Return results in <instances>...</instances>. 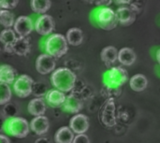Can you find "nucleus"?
Segmentation results:
<instances>
[{
  "label": "nucleus",
  "instance_id": "33",
  "mask_svg": "<svg viewBox=\"0 0 160 143\" xmlns=\"http://www.w3.org/2000/svg\"><path fill=\"white\" fill-rule=\"evenodd\" d=\"M157 60H158V64L160 65V49L158 51V52H157Z\"/></svg>",
  "mask_w": 160,
  "mask_h": 143
},
{
  "label": "nucleus",
  "instance_id": "32",
  "mask_svg": "<svg viewBox=\"0 0 160 143\" xmlns=\"http://www.w3.org/2000/svg\"><path fill=\"white\" fill-rule=\"evenodd\" d=\"M35 143H50V142H49V141H48V140H46V139H44V138H41V139H38V141H36V142Z\"/></svg>",
  "mask_w": 160,
  "mask_h": 143
},
{
  "label": "nucleus",
  "instance_id": "28",
  "mask_svg": "<svg viewBox=\"0 0 160 143\" xmlns=\"http://www.w3.org/2000/svg\"><path fill=\"white\" fill-rule=\"evenodd\" d=\"M19 0H0V7L2 9H12L17 7Z\"/></svg>",
  "mask_w": 160,
  "mask_h": 143
},
{
  "label": "nucleus",
  "instance_id": "18",
  "mask_svg": "<svg viewBox=\"0 0 160 143\" xmlns=\"http://www.w3.org/2000/svg\"><path fill=\"white\" fill-rule=\"evenodd\" d=\"M137 59L135 52L130 48H122L118 52V61L124 66H132Z\"/></svg>",
  "mask_w": 160,
  "mask_h": 143
},
{
  "label": "nucleus",
  "instance_id": "26",
  "mask_svg": "<svg viewBox=\"0 0 160 143\" xmlns=\"http://www.w3.org/2000/svg\"><path fill=\"white\" fill-rule=\"evenodd\" d=\"M0 22L5 28H10L14 25V15L8 9H1L0 11Z\"/></svg>",
  "mask_w": 160,
  "mask_h": 143
},
{
  "label": "nucleus",
  "instance_id": "34",
  "mask_svg": "<svg viewBox=\"0 0 160 143\" xmlns=\"http://www.w3.org/2000/svg\"><path fill=\"white\" fill-rule=\"evenodd\" d=\"M117 2H120V3H127L128 0H116Z\"/></svg>",
  "mask_w": 160,
  "mask_h": 143
},
{
  "label": "nucleus",
  "instance_id": "30",
  "mask_svg": "<svg viewBox=\"0 0 160 143\" xmlns=\"http://www.w3.org/2000/svg\"><path fill=\"white\" fill-rule=\"evenodd\" d=\"M112 0H97L95 2L96 5H98V6H109L111 5Z\"/></svg>",
  "mask_w": 160,
  "mask_h": 143
},
{
  "label": "nucleus",
  "instance_id": "8",
  "mask_svg": "<svg viewBox=\"0 0 160 143\" xmlns=\"http://www.w3.org/2000/svg\"><path fill=\"white\" fill-rule=\"evenodd\" d=\"M36 69L42 75L49 74L55 69V60L51 54H40L36 60Z\"/></svg>",
  "mask_w": 160,
  "mask_h": 143
},
{
  "label": "nucleus",
  "instance_id": "22",
  "mask_svg": "<svg viewBox=\"0 0 160 143\" xmlns=\"http://www.w3.org/2000/svg\"><path fill=\"white\" fill-rule=\"evenodd\" d=\"M129 85L131 89L135 92H142L143 90L146 89L148 85V80L147 78L142 75V74H137L134 75L130 81H129Z\"/></svg>",
  "mask_w": 160,
  "mask_h": 143
},
{
  "label": "nucleus",
  "instance_id": "16",
  "mask_svg": "<svg viewBox=\"0 0 160 143\" xmlns=\"http://www.w3.org/2000/svg\"><path fill=\"white\" fill-rule=\"evenodd\" d=\"M67 96H65L64 92L60 90H50L46 94V100L47 102L53 108H58L64 105Z\"/></svg>",
  "mask_w": 160,
  "mask_h": 143
},
{
  "label": "nucleus",
  "instance_id": "19",
  "mask_svg": "<svg viewBox=\"0 0 160 143\" xmlns=\"http://www.w3.org/2000/svg\"><path fill=\"white\" fill-rule=\"evenodd\" d=\"M54 141L56 143H73L74 134L72 129L68 126L59 128L54 135Z\"/></svg>",
  "mask_w": 160,
  "mask_h": 143
},
{
  "label": "nucleus",
  "instance_id": "5",
  "mask_svg": "<svg viewBox=\"0 0 160 143\" xmlns=\"http://www.w3.org/2000/svg\"><path fill=\"white\" fill-rule=\"evenodd\" d=\"M116 12L109 7H104L98 14V23L104 30H112L118 23Z\"/></svg>",
  "mask_w": 160,
  "mask_h": 143
},
{
  "label": "nucleus",
  "instance_id": "11",
  "mask_svg": "<svg viewBox=\"0 0 160 143\" xmlns=\"http://www.w3.org/2000/svg\"><path fill=\"white\" fill-rule=\"evenodd\" d=\"M69 127L76 134H84L89 128V119L84 114H77L70 119Z\"/></svg>",
  "mask_w": 160,
  "mask_h": 143
},
{
  "label": "nucleus",
  "instance_id": "9",
  "mask_svg": "<svg viewBox=\"0 0 160 143\" xmlns=\"http://www.w3.org/2000/svg\"><path fill=\"white\" fill-rule=\"evenodd\" d=\"M35 29L38 34L41 36H47L52 33L54 30L53 18L48 14H43L37 19L35 23Z\"/></svg>",
  "mask_w": 160,
  "mask_h": 143
},
{
  "label": "nucleus",
  "instance_id": "24",
  "mask_svg": "<svg viewBox=\"0 0 160 143\" xmlns=\"http://www.w3.org/2000/svg\"><path fill=\"white\" fill-rule=\"evenodd\" d=\"M67 39L68 44L72 46H79L83 41V33L80 28H70L67 32Z\"/></svg>",
  "mask_w": 160,
  "mask_h": 143
},
{
  "label": "nucleus",
  "instance_id": "17",
  "mask_svg": "<svg viewBox=\"0 0 160 143\" xmlns=\"http://www.w3.org/2000/svg\"><path fill=\"white\" fill-rule=\"evenodd\" d=\"M27 110H28V112L33 115V116H41V115H44L45 112H46V104H45V101L40 98V97H38V98H34L32 99L29 104H28V107H27Z\"/></svg>",
  "mask_w": 160,
  "mask_h": 143
},
{
  "label": "nucleus",
  "instance_id": "15",
  "mask_svg": "<svg viewBox=\"0 0 160 143\" xmlns=\"http://www.w3.org/2000/svg\"><path fill=\"white\" fill-rule=\"evenodd\" d=\"M12 50L13 53L20 55V56H25L30 52L31 46L29 43V40L25 38V37H19L12 44Z\"/></svg>",
  "mask_w": 160,
  "mask_h": 143
},
{
  "label": "nucleus",
  "instance_id": "6",
  "mask_svg": "<svg viewBox=\"0 0 160 143\" xmlns=\"http://www.w3.org/2000/svg\"><path fill=\"white\" fill-rule=\"evenodd\" d=\"M34 81L28 75L20 76L13 84V90L19 97H27L33 93Z\"/></svg>",
  "mask_w": 160,
  "mask_h": 143
},
{
  "label": "nucleus",
  "instance_id": "35",
  "mask_svg": "<svg viewBox=\"0 0 160 143\" xmlns=\"http://www.w3.org/2000/svg\"><path fill=\"white\" fill-rule=\"evenodd\" d=\"M87 1H90V2H96L97 0H87Z\"/></svg>",
  "mask_w": 160,
  "mask_h": 143
},
{
  "label": "nucleus",
  "instance_id": "21",
  "mask_svg": "<svg viewBox=\"0 0 160 143\" xmlns=\"http://www.w3.org/2000/svg\"><path fill=\"white\" fill-rule=\"evenodd\" d=\"M16 70L8 66V65H2L0 67V82L11 84L15 81Z\"/></svg>",
  "mask_w": 160,
  "mask_h": 143
},
{
  "label": "nucleus",
  "instance_id": "25",
  "mask_svg": "<svg viewBox=\"0 0 160 143\" xmlns=\"http://www.w3.org/2000/svg\"><path fill=\"white\" fill-rule=\"evenodd\" d=\"M51 6V0H31V7L36 13L45 14L50 9Z\"/></svg>",
  "mask_w": 160,
  "mask_h": 143
},
{
  "label": "nucleus",
  "instance_id": "20",
  "mask_svg": "<svg viewBox=\"0 0 160 143\" xmlns=\"http://www.w3.org/2000/svg\"><path fill=\"white\" fill-rule=\"evenodd\" d=\"M63 106L66 111L69 113H77L82 109L83 103L80 98L76 97L75 96H69L67 97Z\"/></svg>",
  "mask_w": 160,
  "mask_h": 143
},
{
  "label": "nucleus",
  "instance_id": "1",
  "mask_svg": "<svg viewBox=\"0 0 160 143\" xmlns=\"http://www.w3.org/2000/svg\"><path fill=\"white\" fill-rule=\"evenodd\" d=\"M76 75L68 68L61 67L54 70L51 76L52 84L62 92L71 91L76 83Z\"/></svg>",
  "mask_w": 160,
  "mask_h": 143
},
{
  "label": "nucleus",
  "instance_id": "27",
  "mask_svg": "<svg viewBox=\"0 0 160 143\" xmlns=\"http://www.w3.org/2000/svg\"><path fill=\"white\" fill-rule=\"evenodd\" d=\"M0 89H1V99H0V105L8 104L11 99V90L7 83H0Z\"/></svg>",
  "mask_w": 160,
  "mask_h": 143
},
{
  "label": "nucleus",
  "instance_id": "4",
  "mask_svg": "<svg viewBox=\"0 0 160 143\" xmlns=\"http://www.w3.org/2000/svg\"><path fill=\"white\" fill-rule=\"evenodd\" d=\"M8 132L18 139H23L29 134V124L22 117H13L7 124Z\"/></svg>",
  "mask_w": 160,
  "mask_h": 143
},
{
  "label": "nucleus",
  "instance_id": "14",
  "mask_svg": "<svg viewBox=\"0 0 160 143\" xmlns=\"http://www.w3.org/2000/svg\"><path fill=\"white\" fill-rule=\"evenodd\" d=\"M15 31L10 29V28H6L1 32L0 35V40L2 42V44L4 45V49L5 52H9V53H13V50H12V44L14 43V41L17 39V37L15 35Z\"/></svg>",
  "mask_w": 160,
  "mask_h": 143
},
{
  "label": "nucleus",
  "instance_id": "29",
  "mask_svg": "<svg viewBox=\"0 0 160 143\" xmlns=\"http://www.w3.org/2000/svg\"><path fill=\"white\" fill-rule=\"evenodd\" d=\"M73 143H90V140L85 134H78L74 138Z\"/></svg>",
  "mask_w": 160,
  "mask_h": 143
},
{
  "label": "nucleus",
  "instance_id": "13",
  "mask_svg": "<svg viewBox=\"0 0 160 143\" xmlns=\"http://www.w3.org/2000/svg\"><path fill=\"white\" fill-rule=\"evenodd\" d=\"M116 16H117L118 22L123 26H129L136 20L135 11L133 9L129 8V7H119L116 10Z\"/></svg>",
  "mask_w": 160,
  "mask_h": 143
},
{
  "label": "nucleus",
  "instance_id": "7",
  "mask_svg": "<svg viewBox=\"0 0 160 143\" xmlns=\"http://www.w3.org/2000/svg\"><path fill=\"white\" fill-rule=\"evenodd\" d=\"M100 121L108 127H112L116 125L115 104L113 98H109L103 105L100 111Z\"/></svg>",
  "mask_w": 160,
  "mask_h": 143
},
{
  "label": "nucleus",
  "instance_id": "31",
  "mask_svg": "<svg viewBox=\"0 0 160 143\" xmlns=\"http://www.w3.org/2000/svg\"><path fill=\"white\" fill-rule=\"evenodd\" d=\"M0 142L1 143H10L9 142V141H8V139L6 136H4V135H0Z\"/></svg>",
  "mask_w": 160,
  "mask_h": 143
},
{
  "label": "nucleus",
  "instance_id": "23",
  "mask_svg": "<svg viewBox=\"0 0 160 143\" xmlns=\"http://www.w3.org/2000/svg\"><path fill=\"white\" fill-rule=\"evenodd\" d=\"M100 57H101V60L107 65L113 64L116 62V60H118V51L113 46L105 47L101 51Z\"/></svg>",
  "mask_w": 160,
  "mask_h": 143
},
{
  "label": "nucleus",
  "instance_id": "3",
  "mask_svg": "<svg viewBox=\"0 0 160 143\" xmlns=\"http://www.w3.org/2000/svg\"><path fill=\"white\" fill-rule=\"evenodd\" d=\"M128 79V74L126 69L120 67L111 68L104 75V83L109 88H118L123 86Z\"/></svg>",
  "mask_w": 160,
  "mask_h": 143
},
{
  "label": "nucleus",
  "instance_id": "2",
  "mask_svg": "<svg viewBox=\"0 0 160 143\" xmlns=\"http://www.w3.org/2000/svg\"><path fill=\"white\" fill-rule=\"evenodd\" d=\"M68 39L63 35L53 34L48 37L45 43L46 51L53 57L60 58L64 56L68 51Z\"/></svg>",
  "mask_w": 160,
  "mask_h": 143
},
{
  "label": "nucleus",
  "instance_id": "10",
  "mask_svg": "<svg viewBox=\"0 0 160 143\" xmlns=\"http://www.w3.org/2000/svg\"><path fill=\"white\" fill-rule=\"evenodd\" d=\"M14 31L19 37H26L28 36L34 29L32 20L27 16H20L16 19L14 25Z\"/></svg>",
  "mask_w": 160,
  "mask_h": 143
},
{
  "label": "nucleus",
  "instance_id": "12",
  "mask_svg": "<svg viewBox=\"0 0 160 143\" xmlns=\"http://www.w3.org/2000/svg\"><path fill=\"white\" fill-rule=\"evenodd\" d=\"M50 124L49 120L46 116H36L30 124V128L32 131H34L35 134L38 136H42L46 134L49 130Z\"/></svg>",
  "mask_w": 160,
  "mask_h": 143
}]
</instances>
